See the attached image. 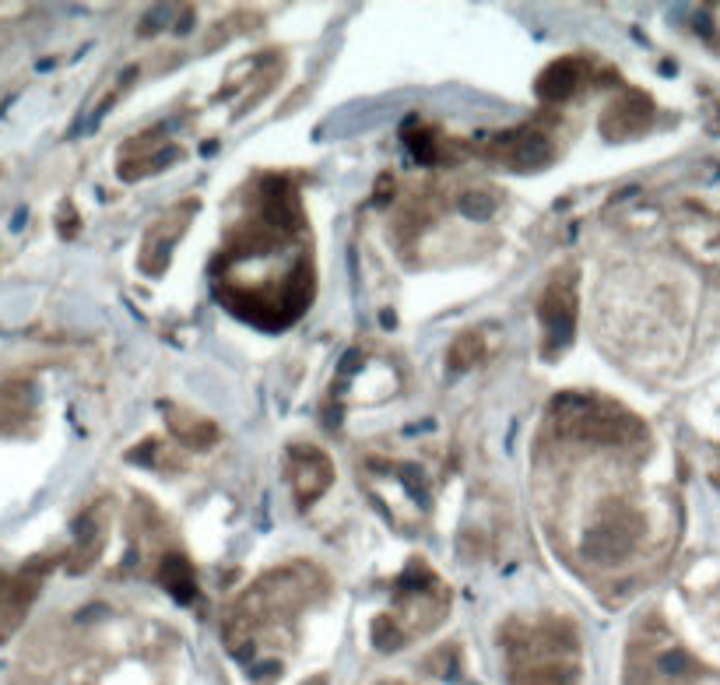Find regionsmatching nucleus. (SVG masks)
<instances>
[{"mask_svg": "<svg viewBox=\"0 0 720 685\" xmlns=\"http://www.w3.org/2000/svg\"><path fill=\"white\" fill-rule=\"evenodd\" d=\"M658 664H661V672H665V675H674V679H678V675H689V672H692V661H689V657H685L682 650L661 654V661H658Z\"/></svg>", "mask_w": 720, "mask_h": 685, "instance_id": "nucleus-17", "label": "nucleus"}, {"mask_svg": "<svg viewBox=\"0 0 720 685\" xmlns=\"http://www.w3.org/2000/svg\"><path fill=\"white\" fill-rule=\"evenodd\" d=\"M159 580H162V587H166L169 594H172L176 601H183V605L197 598V573L190 566V559L179 556V552H169L166 559H162Z\"/></svg>", "mask_w": 720, "mask_h": 685, "instance_id": "nucleus-12", "label": "nucleus"}, {"mask_svg": "<svg viewBox=\"0 0 720 685\" xmlns=\"http://www.w3.org/2000/svg\"><path fill=\"white\" fill-rule=\"evenodd\" d=\"M166 422L169 429H172V436L179 440V443H186V447H197V450H208V447H215L219 443V425L211 422V418H204V415H194V411H179V408H166Z\"/></svg>", "mask_w": 720, "mask_h": 685, "instance_id": "nucleus-11", "label": "nucleus"}, {"mask_svg": "<svg viewBox=\"0 0 720 685\" xmlns=\"http://www.w3.org/2000/svg\"><path fill=\"white\" fill-rule=\"evenodd\" d=\"M253 222L271 228L277 235L295 232L302 226V204H299V190L285 179V176H264L253 190Z\"/></svg>", "mask_w": 720, "mask_h": 685, "instance_id": "nucleus-6", "label": "nucleus"}, {"mask_svg": "<svg viewBox=\"0 0 720 685\" xmlns=\"http://www.w3.org/2000/svg\"><path fill=\"white\" fill-rule=\"evenodd\" d=\"M552 429L566 440L598 443V447H629L647 436V425L622 404L594 394H562L552 400Z\"/></svg>", "mask_w": 720, "mask_h": 685, "instance_id": "nucleus-2", "label": "nucleus"}, {"mask_svg": "<svg viewBox=\"0 0 720 685\" xmlns=\"http://www.w3.org/2000/svg\"><path fill=\"white\" fill-rule=\"evenodd\" d=\"M404 144H408V152L422 162V166H436L440 159H443V137L433 130V127H408L404 130Z\"/></svg>", "mask_w": 720, "mask_h": 685, "instance_id": "nucleus-13", "label": "nucleus"}, {"mask_svg": "<svg viewBox=\"0 0 720 685\" xmlns=\"http://www.w3.org/2000/svg\"><path fill=\"white\" fill-rule=\"evenodd\" d=\"M506 650L513 685H580L576 636L559 623H538L509 632Z\"/></svg>", "mask_w": 720, "mask_h": 685, "instance_id": "nucleus-1", "label": "nucleus"}, {"mask_svg": "<svg viewBox=\"0 0 720 685\" xmlns=\"http://www.w3.org/2000/svg\"><path fill=\"white\" fill-rule=\"evenodd\" d=\"M446 359H450V369H457V373H464V369H471L478 359H482V334H475V331H464L457 342L450 344V351H446Z\"/></svg>", "mask_w": 720, "mask_h": 685, "instance_id": "nucleus-14", "label": "nucleus"}, {"mask_svg": "<svg viewBox=\"0 0 720 685\" xmlns=\"http://www.w3.org/2000/svg\"><path fill=\"white\" fill-rule=\"evenodd\" d=\"M288 478H292V489H295L299 503H313L317 496H324L331 489L334 482L331 457L324 454L320 447L295 443V447H288Z\"/></svg>", "mask_w": 720, "mask_h": 685, "instance_id": "nucleus-8", "label": "nucleus"}, {"mask_svg": "<svg viewBox=\"0 0 720 685\" xmlns=\"http://www.w3.org/2000/svg\"><path fill=\"white\" fill-rule=\"evenodd\" d=\"M650 120H654V99L647 92H640V88H625L622 95L611 99V106L601 113V130L608 137L622 141V137L643 134L650 127Z\"/></svg>", "mask_w": 720, "mask_h": 685, "instance_id": "nucleus-9", "label": "nucleus"}, {"mask_svg": "<svg viewBox=\"0 0 720 685\" xmlns=\"http://www.w3.org/2000/svg\"><path fill=\"white\" fill-rule=\"evenodd\" d=\"M583 78H587V60L562 57L542 70V78L534 81V95L542 103H549V106H559V103H566V99H573L580 92Z\"/></svg>", "mask_w": 720, "mask_h": 685, "instance_id": "nucleus-10", "label": "nucleus"}, {"mask_svg": "<svg viewBox=\"0 0 720 685\" xmlns=\"http://www.w3.org/2000/svg\"><path fill=\"white\" fill-rule=\"evenodd\" d=\"M640 541V516L625 507H608L605 516L583 534V556L591 563H618Z\"/></svg>", "mask_w": 720, "mask_h": 685, "instance_id": "nucleus-4", "label": "nucleus"}, {"mask_svg": "<svg viewBox=\"0 0 720 685\" xmlns=\"http://www.w3.org/2000/svg\"><path fill=\"white\" fill-rule=\"evenodd\" d=\"M496 208H499V194L496 190H489V186H482V190H468V194L460 197V211H464L468 219H489Z\"/></svg>", "mask_w": 720, "mask_h": 685, "instance_id": "nucleus-15", "label": "nucleus"}, {"mask_svg": "<svg viewBox=\"0 0 720 685\" xmlns=\"http://www.w3.org/2000/svg\"><path fill=\"white\" fill-rule=\"evenodd\" d=\"M197 211V201H179L176 208H169L166 215L155 219V226L148 228L145 235V250H141V268L148 275H162L169 268V257H172V246L179 243V235L186 232L190 219Z\"/></svg>", "mask_w": 720, "mask_h": 685, "instance_id": "nucleus-7", "label": "nucleus"}, {"mask_svg": "<svg viewBox=\"0 0 720 685\" xmlns=\"http://www.w3.org/2000/svg\"><path fill=\"white\" fill-rule=\"evenodd\" d=\"M538 320L545 327V355L562 351L576 334V278H552L538 299Z\"/></svg>", "mask_w": 720, "mask_h": 685, "instance_id": "nucleus-5", "label": "nucleus"}, {"mask_svg": "<svg viewBox=\"0 0 720 685\" xmlns=\"http://www.w3.org/2000/svg\"><path fill=\"white\" fill-rule=\"evenodd\" d=\"M373 640H377L380 650H397V647H404V632L397 629V623H393L390 615H380V619L373 623Z\"/></svg>", "mask_w": 720, "mask_h": 685, "instance_id": "nucleus-16", "label": "nucleus"}, {"mask_svg": "<svg viewBox=\"0 0 720 685\" xmlns=\"http://www.w3.org/2000/svg\"><path fill=\"white\" fill-rule=\"evenodd\" d=\"M489 159H496L499 166H509L517 172H534L545 169L552 162L555 148L552 137L538 127H517V130H499L485 141L482 148Z\"/></svg>", "mask_w": 720, "mask_h": 685, "instance_id": "nucleus-3", "label": "nucleus"}]
</instances>
